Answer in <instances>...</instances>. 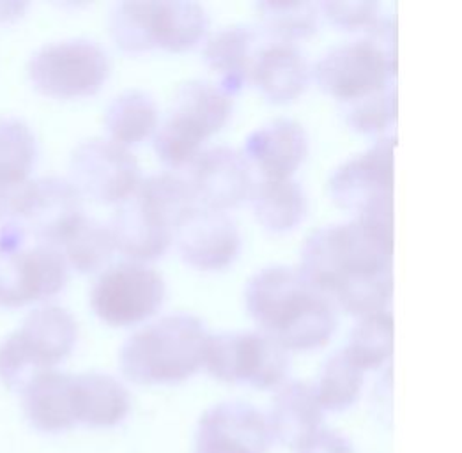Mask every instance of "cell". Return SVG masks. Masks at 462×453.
<instances>
[{"label": "cell", "mask_w": 462, "mask_h": 453, "mask_svg": "<svg viewBox=\"0 0 462 453\" xmlns=\"http://www.w3.org/2000/svg\"><path fill=\"white\" fill-rule=\"evenodd\" d=\"M272 441L268 418L259 409L229 401L202 414L195 453H266Z\"/></svg>", "instance_id": "ac0fdd59"}, {"label": "cell", "mask_w": 462, "mask_h": 453, "mask_svg": "<svg viewBox=\"0 0 462 453\" xmlns=\"http://www.w3.org/2000/svg\"><path fill=\"white\" fill-rule=\"evenodd\" d=\"M245 307L287 351L323 347L337 328L335 305L298 266L270 264L254 273L245 285Z\"/></svg>", "instance_id": "7a4b0ae2"}, {"label": "cell", "mask_w": 462, "mask_h": 453, "mask_svg": "<svg viewBox=\"0 0 462 453\" xmlns=\"http://www.w3.org/2000/svg\"><path fill=\"white\" fill-rule=\"evenodd\" d=\"M69 176L82 197L119 204L139 184V162L126 145L108 136H91L71 151Z\"/></svg>", "instance_id": "5bb4252c"}, {"label": "cell", "mask_w": 462, "mask_h": 453, "mask_svg": "<svg viewBox=\"0 0 462 453\" xmlns=\"http://www.w3.org/2000/svg\"><path fill=\"white\" fill-rule=\"evenodd\" d=\"M261 42V31L241 22L218 27L204 40V62L215 71L218 86L227 94L241 91L248 82L252 59Z\"/></svg>", "instance_id": "44dd1931"}, {"label": "cell", "mask_w": 462, "mask_h": 453, "mask_svg": "<svg viewBox=\"0 0 462 453\" xmlns=\"http://www.w3.org/2000/svg\"><path fill=\"white\" fill-rule=\"evenodd\" d=\"M22 406L40 432L57 434L73 429L79 423L73 375L57 370L40 372L22 390Z\"/></svg>", "instance_id": "7402d4cb"}, {"label": "cell", "mask_w": 462, "mask_h": 453, "mask_svg": "<svg viewBox=\"0 0 462 453\" xmlns=\"http://www.w3.org/2000/svg\"><path fill=\"white\" fill-rule=\"evenodd\" d=\"M79 423L89 427H116L130 412L132 399L126 386L101 372L73 375Z\"/></svg>", "instance_id": "cb8c5ba5"}, {"label": "cell", "mask_w": 462, "mask_h": 453, "mask_svg": "<svg viewBox=\"0 0 462 453\" xmlns=\"http://www.w3.org/2000/svg\"><path fill=\"white\" fill-rule=\"evenodd\" d=\"M32 86L50 97L73 99L99 91L110 73L105 48L89 38H68L38 48L29 60Z\"/></svg>", "instance_id": "7c38bea8"}, {"label": "cell", "mask_w": 462, "mask_h": 453, "mask_svg": "<svg viewBox=\"0 0 462 453\" xmlns=\"http://www.w3.org/2000/svg\"><path fill=\"white\" fill-rule=\"evenodd\" d=\"M395 135L377 136L369 149L346 158L328 180L333 202L356 220L393 239Z\"/></svg>", "instance_id": "52a82bcc"}, {"label": "cell", "mask_w": 462, "mask_h": 453, "mask_svg": "<svg viewBox=\"0 0 462 453\" xmlns=\"http://www.w3.org/2000/svg\"><path fill=\"white\" fill-rule=\"evenodd\" d=\"M38 160L31 126L13 116L0 117V181H25Z\"/></svg>", "instance_id": "1f68e13d"}, {"label": "cell", "mask_w": 462, "mask_h": 453, "mask_svg": "<svg viewBox=\"0 0 462 453\" xmlns=\"http://www.w3.org/2000/svg\"><path fill=\"white\" fill-rule=\"evenodd\" d=\"M321 423L323 408L319 406L312 386L303 381H287L278 386L268 416L273 439L285 447L298 448L321 429Z\"/></svg>", "instance_id": "603a6c76"}, {"label": "cell", "mask_w": 462, "mask_h": 453, "mask_svg": "<svg viewBox=\"0 0 462 453\" xmlns=\"http://www.w3.org/2000/svg\"><path fill=\"white\" fill-rule=\"evenodd\" d=\"M195 204L188 182L176 172L140 178L108 224L116 250L139 263L162 257L174 241L176 226Z\"/></svg>", "instance_id": "3957f363"}, {"label": "cell", "mask_w": 462, "mask_h": 453, "mask_svg": "<svg viewBox=\"0 0 462 453\" xmlns=\"http://www.w3.org/2000/svg\"><path fill=\"white\" fill-rule=\"evenodd\" d=\"M185 180L199 206L220 211L246 200L255 181L245 154L231 145L202 149L189 162Z\"/></svg>", "instance_id": "9a60e30c"}, {"label": "cell", "mask_w": 462, "mask_h": 453, "mask_svg": "<svg viewBox=\"0 0 462 453\" xmlns=\"http://www.w3.org/2000/svg\"><path fill=\"white\" fill-rule=\"evenodd\" d=\"M397 40L356 36L329 46L314 64L323 91L346 103L395 82Z\"/></svg>", "instance_id": "30bf717a"}, {"label": "cell", "mask_w": 462, "mask_h": 453, "mask_svg": "<svg viewBox=\"0 0 462 453\" xmlns=\"http://www.w3.org/2000/svg\"><path fill=\"white\" fill-rule=\"evenodd\" d=\"M298 268L346 312H384L393 294V239L356 218L326 224L303 241Z\"/></svg>", "instance_id": "6da1fadb"}, {"label": "cell", "mask_w": 462, "mask_h": 453, "mask_svg": "<svg viewBox=\"0 0 462 453\" xmlns=\"http://www.w3.org/2000/svg\"><path fill=\"white\" fill-rule=\"evenodd\" d=\"M248 200L259 224L272 232L296 228L309 209L301 182L292 178H261L254 181Z\"/></svg>", "instance_id": "d4e9b609"}, {"label": "cell", "mask_w": 462, "mask_h": 453, "mask_svg": "<svg viewBox=\"0 0 462 453\" xmlns=\"http://www.w3.org/2000/svg\"><path fill=\"white\" fill-rule=\"evenodd\" d=\"M298 453H353V447L342 434L319 429L298 447Z\"/></svg>", "instance_id": "e575fe53"}, {"label": "cell", "mask_w": 462, "mask_h": 453, "mask_svg": "<svg viewBox=\"0 0 462 453\" xmlns=\"http://www.w3.org/2000/svg\"><path fill=\"white\" fill-rule=\"evenodd\" d=\"M68 264L53 245L32 241L16 224L0 226V305L18 309L59 294Z\"/></svg>", "instance_id": "9c48e42d"}, {"label": "cell", "mask_w": 462, "mask_h": 453, "mask_svg": "<svg viewBox=\"0 0 462 453\" xmlns=\"http://www.w3.org/2000/svg\"><path fill=\"white\" fill-rule=\"evenodd\" d=\"M208 335L204 322L191 314L162 316L123 342L119 366L139 384L181 383L202 366Z\"/></svg>", "instance_id": "277c9868"}, {"label": "cell", "mask_w": 462, "mask_h": 453, "mask_svg": "<svg viewBox=\"0 0 462 453\" xmlns=\"http://www.w3.org/2000/svg\"><path fill=\"white\" fill-rule=\"evenodd\" d=\"M202 365L218 381L270 390L285 383L289 355L261 329L220 331L208 335Z\"/></svg>", "instance_id": "8fae6325"}, {"label": "cell", "mask_w": 462, "mask_h": 453, "mask_svg": "<svg viewBox=\"0 0 462 453\" xmlns=\"http://www.w3.org/2000/svg\"><path fill=\"white\" fill-rule=\"evenodd\" d=\"M160 123V108L152 94L126 89L110 99L105 110L108 138L130 145L152 135Z\"/></svg>", "instance_id": "484cf974"}, {"label": "cell", "mask_w": 462, "mask_h": 453, "mask_svg": "<svg viewBox=\"0 0 462 453\" xmlns=\"http://www.w3.org/2000/svg\"><path fill=\"white\" fill-rule=\"evenodd\" d=\"M31 184L32 180L0 181V226L11 224L18 218Z\"/></svg>", "instance_id": "836d02e7"}, {"label": "cell", "mask_w": 462, "mask_h": 453, "mask_svg": "<svg viewBox=\"0 0 462 453\" xmlns=\"http://www.w3.org/2000/svg\"><path fill=\"white\" fill-rule=\"evenodd\" d=\"M84 217L82 195L75 184L47 176L32 180L22 211L11 224L22 226L32 241L59 246Z\"/></svg>", "instance_id": "e0dca14e"}, {"label": "cell", "mask_w": 462, "mask_h": 453, "mask_svg": "<svg viewBox=\"0 0 462 453\" xmlns=\"http://www.w3.org/2000/svg\"><path fill=\"white\" fill-rule=\"evenodd\" d=\"M319 11L338 29L367 38H392L395 16L375 0H324Z\"/></svg>", "instance_id": "4dcf8cb0"}, {"label": "cell", "mask_w": 462, "mask_h": 453, "mask_svg": "<svg viewBox=\"0 0 462 453\" xmlns=\"http://www.w3.org/2000/svg\"><path fill=\"white\" fill-rule=\"evenodd\" d=\"M108 31L130 53L152 48L183 51L204 38L208 13L191 0H123L108 13Z\"/></svg>", "instance_id": "8992f818"}, {"label": "cell", "mask_w": 462, "mask_h": 453, "mask_svg": "<svg viewBox=\"0 0 462 453\" xmlns=\"http://www.w3.org/2000/svg\"><path fill=\"white\" fill-rule=\"evenodd\" d=\"M232 108L231 94L211 80L189 79L178 84L165 117L152 134L158 158L171 169L188 167L206 138L227 125Z\"/></svg>", "instance_id": "5b68a950"}, {"label": "cell", "mask_w": 462, "mask_h": 453, "mask_svg": "<svg viewBox=\"0 0 462 453\" xmlns=\"http://www.w3.org/2000/svg\"><path fill=\"white\" fill-rule=\"evenodd\" d=\"M349 360L364 372L381 368L393 353V318L388 310L362 316L342 347Z\"/></svg>", "instance_id": "f546056e"}, {"label": "cell", "mask_w": 462, "mask_h": 453, "mask_svg": "<svg viewBox=\"0 0 462 453\" xmlns=\"http://www.w3.org/2000/svg\"><path fill=\"white\" fill-rule=\"evenodd\" d=\"M364 381V370L338 349L324 360L312 390L323 411H344L360 399Z\"/></svg>", "instance_id": "f1b7e54d"}, {"label": "cell", "mask_w": 462, "mask_h": 453, "mask_svg": "<svg viewBox=\"0 0 462 453\" xmlns=\"http://www.w3.org/2000/svg\"><path fill=\"white\" fill-rule=\"evenodd\" d=\"M174 243L189 266L217 272L239 255L241 234L226 211L195 204L176 226Z\"/></svg>", "instance_id": "2e32d148"}, {"label": "cell", "mask_w": 462, "mask_h": 453, "mask_svg": "<svg viewBox=\"0 0 462 453\" xmlns=\"http://www.w3.org/2000/svg\"><path fill=\"white\" fill-rule=\"evenodd\" d=\"M77 338L79 324L68 309L42 305L31 310L0 342V381L22 392L34 375L68 358Z\"/></svg>", "instance_id": "ba28073f"}, {"label": "cell", "mask_w": 462, "mask_h": 453, "mask_svg": "<svg viewBox=\"0 0 462 453\" xmlns=\"http://www.w3.org/2000/svg\"><path fill=\"white\" fill-rule=\"evenodd\" d=\"M310 66L296 43L268 40L257 46L250 79L264 97L275 103H287L300 97L309 86Z\"/></svg>", "instance_id": "ffe728a7"}, {"label": "cell", "mask_w": 462, "mask_h": 453, "mask_svg": "<svg viewBox=\"0 0 462 453\" xmlns=\"http://www.w3.org/2000/svg\"><path fill=\"white\" fill-rule=\"evenodd\" d=\"M346 123L365 135H384L397 117L395 82L342 103Z\"/></svg>", "instance_id": "d6a6232c"}, {"label": "cell", "mask_w": 462, "mask_h": 453, "mask_svg": "<svg viewBox=\"0 0 462 453\" xmlns=\"http://www.w3.org/2000/svg\"><path fill=\"white\" fill-rule=\"evenodd\" d=\"M165 291V280L154 268L139 261H121L96 278L91 307L97 318L112 326H132L158 312Z\"/></svg>", "instance_id": "4fadbf2b"}, {"label": "cell", "mask_w": 462, "mask_h": 453, "mask_svg": "<svg viewBox=\"0 0 462 453\" xmlns=\"http://www.w3.org/2000/svg\"><path fill=\"white\" fill-rule=\"evenodd\" d=\"M309 153L305 126L292 117H275L245 138V158L263 178H291Z\"/></svg>", "instance_id": "d6986e66"}, {"label": "cell", "mask_w": 462, "mask_h": 453, "mask_svg": "<svg viewBox=\"0 0 462 453\" xmlns=\"http://www.w3.org/2000/svg\"><path fill=\"white\" fill-rule=\"evenodd\" d=\"M57 248L60 250L68 268L79 273H93L101 270L110 261L116 252V243L108 224L86 215Z\"/></svg>", "instance_id": "4316f807"}, {"label": "cell", "mask_w": 462, "mask_h": 453, "mask_svg": "<svg viewBox=\"0 0 462 453\" xmlns=\"http://www.w3.org/2000/svg\"><path fill=\"white\" fill-rule=\"evenodd\" d=\"M27 4H0V22L2 20H13L14 16L22 14L25 11Z\"/></svg>", "instance_id": "d590c367"}, {"label": "cell", "mask_w": 462, "mask_h": 453, "mask_svg": "<svg viewBox=\"0 0 462 453\" xmlns=\"http://www.w3.org/2000/svg\"><path fill=\"white\" fill-rule=\"evenodd\" d=\"M259 31L268 40L296 43L312 36L319 27V4L314 2H273L261 0L255 4Z\"/></svg>", "instance_id": "83f0119b"}]
</instances>
